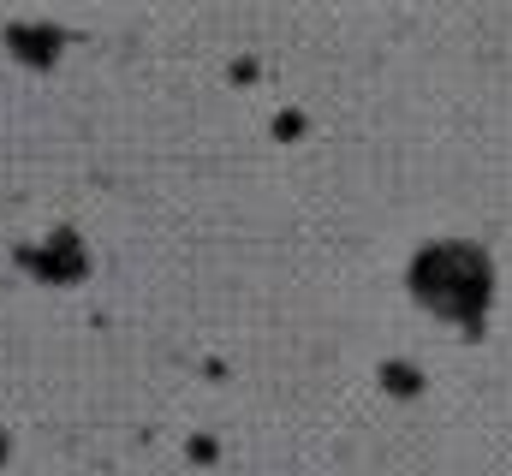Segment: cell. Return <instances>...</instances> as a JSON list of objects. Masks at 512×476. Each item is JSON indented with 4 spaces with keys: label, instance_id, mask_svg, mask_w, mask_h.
I'll return each mask as SVG.
<instances>
[{
    "label": "cell",
    "instance_id": "obj_1",
    "mask_svg": "<svg viewBox=\"0 0 512 476\" xmlns=\"http://www.w3.org/2000/svg\"><path fill=\"white\" fill-rule=\"evenodd\" d=\"M411 280H417V292H423L441 316H459V322H477V310H483V298H489V268H483V256L465 250V244L429 250Z\"/></svg>",
    "mask_w": 512,
    "mask_h": 476
}]
</instances>
